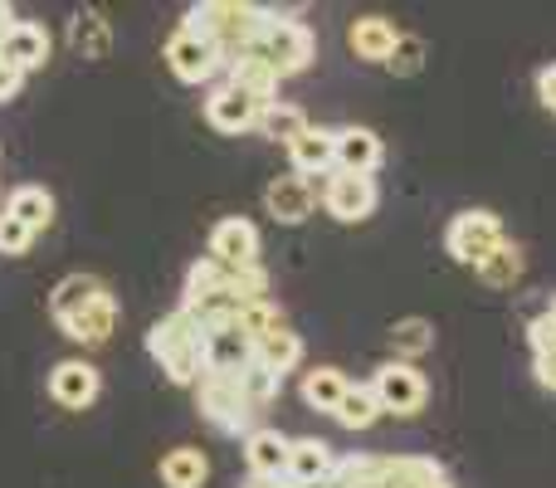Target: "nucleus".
<instances>
[{"mask_svg": "<svg viewBox=\"0 0 556 488\" xmlns=\"http://www.w3.org/2000/svg\"><path fill=\"white\" fill-rule=\"evenodd\" d=\"M147 352L156 356V366H162L176 386H195L205 376V333L195 327V317L186 313V308H176L162 323H152Z\"/></svg>", "mask_w": 556, "mask_h": 488, "instance_id": "f257e3e1", "label": "nucleus"}, {"mask_svg": "<svg viewBox=\"0 0 556 488\" xmlns=\"http://www.w3.org/2000/svg\"><path fill=\"white\" fill-rule=\"evenodd\" d=\"M264 15H269L264 5H244V0H201V5L186 10V25L211 39L225 59H235L260 39Z\"/></svg>", "mask_w": 556, "mask_h": 488, "instance_id": "f03ea898", "label": "nucleus"}, {"mask_svg": "<svg viewBox=\"0 0 556 488\" xmlns=\"http://www.w3.org/2000/svg\"><path fill=\"white\" fill-rule=\"evenodd\" d=\"M250 49H254L260 59H269V64L278 68V78H293V74H303V68L313 64L317 39H313V29H307L303 20L278 15V10H269V15H264L260 39H254Z\"/></svg>", "mask_w": 556, "mask_h": 488, "instance_id": "7ed1b4c3", "label": "nucleus"}, {"mask_svg": "<svg viewBox=\"0 0 556 488\" xmlns=\"http://www.w3.org/2000/svg\"><path fill=\"white\" fill-rule=\"evenodd\" d=\"M195 396H201V415L215 425L220 435H250L254 430V405L244 401L240 391V372H205L195 381Z\"/></svg>", "mask_w": 556, "mask_h": 488, "instance_id": "20e7f679", "label": "nucleus"}, {"mask_svg": "<svg viewBox=\"0 0 556 488\" xmlns=\"http://www.w3.org/2000/svg\"><path fill=\"white\" fill-rule=\"evenodd\" d=\"M503 240H508V235H503V221L493 211H459L450 221V230H444V249L469 268H479Z\"/></svg>", "mask_w": 556, "mask_h": 488, "instance_id": "39448f33", "label": "nucleus"}, {"mask_svg": "<svg viewBox=\"0 0 556 488\" xmlns=\"http://www.w3.org/2000/svg\"><path fill=\"white\" fill-rule=\"evenodd\" d=\"M371 391L381 401V415H420L425 401H430V381L410 362H386L371 376Z\"/></svg>", "mask_w": 556, "mask_h": 488, "instance_id": "423d86ee", "label": "nucleus"}, {"mask_svg": "<svg viewBox=\"0 0 556 488\" xmlns=\"http://www.w3.org/2000/svg\"><path fill=\"white\" fill-rule=\"evenodd\" d=\"M166 64L181 84H205V78H215V68H225V54L205 35H195L191 25H181L166 39Z\"/></svg>", "mask_w": 556, "mask_h": 488, "instance_id": "0eeeda50", "label": "nucleus"}, {"mask_svg": "<svg viewBox=\"0 0 556 488\" xmlns=\"http://www.w3.org/2000/svg\"><path fill=\"white\" fill-rule=\"evenodd\" d=\"M376 182L371 176H352V172H332L327 176V186H323V211L332 215V221H342V225H356V221H366V215L376 211Z\"/></svg>", "mask_w": 556, "mask_h": 488, "instance_id": "6e6552de", "label": "nucleus"}, {"mask_svg": "<svg viewBox=\"0 0 556 488\" xmlns=\"http://www.w3.org/2000/svg\"><path fill=\"white\" fill-rule=\"evenodd\" d=\"M260 113H264V103H254L250 93H240V88H230V84L205 98V123L225 137H240V133H250V127H260Z\"/></svg>", "mask_w": 556, "mask_h": 488, "instance_id": "1a4fd4ad", "label": "nucleus"}, {"mask_svg": "<svg viewBox=\"0 0 556 488\" xmlns=\"http://www.w3.org/2000/svg\"><path fill=\"white\" fill-rule=\"evenodd\" d=\"M98 391H103V376L88 362H59L54 372H49V396H54L64 411H88V405L98 401Z\"/></svg>", "mask_w": 556, "mask_h": 488, "instance_id": "9d476101", "label": "nucleus"}, {"mask_svg": "<svg viewBox=\"0 0 556 488\" xmlns=\"http://www.w3.org/2000/svg\"><path fill=\"white\" fill-rule=\"evenodd\" d=\"M337 470V454L327 440H313V435H303V440H288V470L283 479L303 484V488H323L327 479H332Z\"/></svg>", "mask_w": 556, "mask_h": 488, "instance_id": "9b49d317", "label": "nucleus"}, {"mask_svg": "<svg viewBox=\"0 0 556 488\" xmlns=\"http://www.w3.org/2000/svg\"><path fill=\"white\" fill-rule=\"evenodd\" d=\"M49 49H54V39H49V29L35 25V20H15V25L5 29V39H0V59H5V64H15L20 74L45 68L49 64Z\"/></svg>", "mask_w": 556, "mask_h": 488, "instance_id": "f8f14e48", "label": "nucleus"}, {"mask_svg": "<svg viewBox=\"0 0 556 488\" xmlns=\"http://www.w3.org/2000/svg\"><path fill=\"white\" fill-rule=\"evenodd\" d=\"M395 39H401V25L386 15H356L352 25H346V49H352L362 64H386Z\"/></svg>", "mask_w": 556, "mask_h": 488, "instance_id": "ddd939ff", "label": "nucleus"}, {"mask_svg": "<svg viewBox=\"0 0 556 488\" xmlns=\"http://www.w3.org/2000/svg\"><path fill=\"white\" fill-rule=\"evenodd\" d=\"M225 74H230V88H240V93H250L254 103H278V68L269 64V59H260L254 49H244V54H235V59H225Z\"/></svg>", "mask_w": 556, "mask_h": 488, "instance_id": "4468645a", "label": "nucleus"}, {"mask_svg": "<svg viewBox=\"0 0 556 488\" xmlns=\"http://www.w3.org/2000/svg\"><path fill=\"white\" fill-rule=\"evenodd\" d=\"M211 259H220V264H230V268L260 264V230H254V221L230 215V221L215 225L211 230Z\"/></svg>", "mask_w": 556, "mask_h": 488, "instance_id": "2eb2a0df", "label": "nucleus"}, {"mask_svg": "<svg viewBox=\"0 0 556 488\" xmlns=\"http://www.w3.org/2000/svg\"><path fill=\"white\" fill-rule=\"evenodd\" d=\"M117 313H123V308H117V298L103 288L93 303L78 308V313L64 317L59 327H64V337H74V342H84V347H103L108 337H113V327H117Z\"/></svg>", "mask_w": 556, "mask_h": 488, "instance_id": "dca6fc26", "label": "nucleus"}, {"mask_svg": "<svg viewBox=\"0 0 556 488\" xmlns=\"http://www.w3.org/2000/svg\"><path fill=\"white\" fill-rule=\"evenodd\" d=\"M313 205H317V196L307 176H278V182H269V191H264V211L278 225H303L313 215Z\"/></svg>", "mask_w": 556, "mask_h": 488, "instance_id": "f3484780", "label": "nucleus"}, {"mask_svg": "<svg viewBox=\"0 0 556 488\" xmlns=\"http://www.w3.org/2000/svg\"><path fill=\"white\" fill-rule=\"evenodd\" d=\"M293 157V176H332L337 172V127H313L288 147Z\"/></svg>", "mask_w": 556, "mask_h": 488, "instance_id": "a211bd4d", "label": "nucleus"}, {"mask_svg": "<svg viewBox=\"0 0 556 488\" xmlns=\"http://www.w3.org/2000/svg\"><path fill=\"white\" fill-rule=\"evenodd\" d=\"M386 162V147L371 127H337V172L371 176Z\"/></svg>", "mask_w": 556, "mask_h": 488, "instance_id": "6ab92c4d", "label": "nucleus"}, {"mask_svg": "<svg viewBox=\"0 0 556 488\" xmlns=\"http://www.w3.org/2000/svg\"><path fill=\"white\" fill-rule=\"evenodd\" d=\"M244 460H250L254 479H283V470H288V435L269 430V425H254V430L244 435Z\"/></svg>", "mask_w": 556, "mask_h": 488, "instance_id": "aec40b11", "label": "nucleus"}, {"mask_svg": "<svg viewBox=\"0 0 556 488\" xmlns=\"http://www.w3.org/2000/svg\"><path fill=\"white\" fill-rule=\"evenodd\" d=\"M211 479V460L195 445H176L172 454H162V484L166 488H205Z\"/></svg>", "mask_w": 556, "mask_h": 488, "instance_id": "412c9836", "label": "nucleus"}, {"mask_svg": "<svg viewBox=\"0 0 556 488\" xmlns=\"http://www.w3.org/2000/svg\"><path fill=\"white\" fill-rule=\"evenodd\" d=\"M5 215H15L29 235H39V230H49V221H54V196H49L45 186H15L5 201Z\"/></svg>", "mask_w": 556, "mask_h": 488, "instance_id": "4be33fe9", "label": "nucleus"}, {"mask_svg": "<svg viewBox=\"0 0 556 488\" xmlns=\"http://www.w3.org/2000/svg\"><path fill=\"white\" fill-rule=\"evenodd\" d=\"M103 278H93V274H68V278H59L54 284V293H49V313H54V323H64V317H74L78 308H88L98 293H103Z\"/></svg>", "mask_w": 556, "mask_h": 488, "instance_id": "5701e85b", "label": "nucleus"}, {"mask_svg": "<svg viewBox=\"0 0 556 488\" xmlns=\"http://www.w3.org/2000/svg\"><path fill=\"white\" fill-rule=\"evenodd\" d=\"M250 362L269 366L274 376L293 372V366L303 362V337H298V333H288V327H278V333H269V337H264V342H254V347H250Z\"/></svg>", "mask_w": 556, "mask_h": 488, "instance_id": "b1692460", "label": "nucleus"}, {"mask_svg": "<svg viewBox=\"0 0 556 488\" xmlns=\"http://www.w3.org/2000/svg\"><path fill=\"white\" fill-rule=\"evenodd\" d=\"M68 45L84 59H103L108 49H113V25H108L98 10H78V15L68 20Z\"/></svg>", "mask_w": 556, "mask_h": 488, "instance_id": "393cba45", "label": "nucleus"}, {"mask_svg": "<svg viewBox=\"0 0 556 488\" xmlns=\"http://www.w3.org/2000/svg\"><path fill=\"white\" fill-rule=\"evenodd\" d=\"M346 386L352 381H346L337 366H313V372H303V401L313 405V411H323V415H337Z\"/></svg>", "mask_w": 556, "mask_h": 488, "instance_id": "a878e982", "label": "nucleus"}, {"mask_svg": "<svg viewBox=\"0 0 556 488\" xmlns=\"http://www.w3.org/2000/svg\"><path fill=\"white\" fill-rule=\"evenodd\" d=\"M230 327L254 347V342H264V337L278 333V327H288V323H283V308H278L274 298H254V303H244L240 313H235Z\"/></svg>", "mask_w": 556, "mask_h": 488, "instance_id": "bb28decb", "label": "nucleus"}, {"mask_svg": "<svg viewBox=\"0 0 556 488\" xmlns=\"http://www.w3.org/2000/svg\"><path fill=\"white\" fill-rule=\"evenodd\" d=\"M386 337H391L395 362H410L415 366V356H425L434 347V323H430V317H401V323H395Z\"/></svg>", "mask_w": 556, "mask_h": 488, "instance_id": "cd10ccee", "label": "nucleus"}, {"mask_svg": "<svg viewBox=\"0 0 556 488\" xmlns=\"http://www.w3.org/2000/svg\"><path fill=\"white\" fill-rule=\"evenodd\" d=\"M376 421H381V401H376L371 381H366V386H346L342 405H337V425H346V430H371Z\"/></svg>", "mask_w": 556, "mask_h": 488, "instance_id": "c85d7f7f", "label": "nucleus"}, {"mask_svg": "<svg viewBox=\"0 0 556 488\" xmlns=\"http://www.w3.org/2000/svg\"><path fill=\"white\" fill-rule=\"evenodd\" d=\"M260 133L269 137V142L293 147L298 137L307 133V117H303V108H293V103H269V108L260 113Z\"/></svg>", "mask_w": 556, "mask_h": 488, "instance_id": "c756f323", "label": "nucleus"}, {"mask_svg": "<svg viewBox=\"0 0 556 488\" xmlns=\"http://www.w3.org/2000/svg\"><path fill=\"white\" fill-rule=\"evenodd\" d=\"M225 278H230V264H220V259H195L191 264V274H186V293H181V303H201V298H211V293H230L225 288Z\"/></svg>", "mask_w": 556, "mask_h": 488, "instance_id": "7c9ffc66", "label": "nucleus"}, {"mask_svg": "<svg viewBox=\"0 0 556 488\" xmlns=\"http://www.w3.org/2000/svg\"><path fill=\"white\" fill-rule=\"evenodd\" d=\"M522 268H528V264H522V249L513 245V240H503V245L479 264V278H483L489 288H513V284L522 278Z\"/></svg>", "mask_w": 556, "mask_h": 488, "instance_id": "2f4dec72", "label": "nucleus"}, {"mask_svg": "<svg viewBox=\"0 0 556 488\" xmlns=\"http://www.w3.org/2000/svg\"><path fill=\"white\" fill-rule=\"evenodd\" d=\"M240 391H244V401H250L254 411H264V405L283 391V376H274L269 366H260V362H244L240 366Z\"/></svg>", "mask_w": 556, "mask_h": 488, "instance_id": "473e14b6", "label": "nucleus"}, {"mask_svg": "<svg viewBox=\"0 0 556 488\" xmlns=\"http://www.w3.org/2000/svg\"><path fill=\"white\" fill-rule=\"evenodd\" d=\"M425 59H430L425 39H420V35H405V29H401V39H395V49H391V59H386V68H391L395 78H415V74L425 68Z\"/></svg>", "mask_w": 556, "mask_h": 488, "instance_id": "72a5a7b5", "label": "nucleus"}, {"mask_svg": "<svg viewBox=\"0 0 556 488\" xmlns=\"http://www.w3.org/2000/svg\"><path fill=\"white\" fill-rule=\"evenodd\" d=\"M528 337H532V352L538 356H556V308H542V313L532 317Z\"/></svg>", "mask_w": 556, "mask_h": 488, "instance_id": "f704fd0d", "label": "nucleus"}, {"mask_svg": "<svg viewBox=\"0 0 556 488\" xmlns=\"http://www.w3.org/2000/svg\"><path fill=\"white\" fill-rule=\"evenodd\" d=\"M29 245H35V235H29L15 215L0 211V254H29Z\"/></svg>", "mask_w": 556, "mask_h": 488, "instance_id": "c9c22d12", "label": "nucleus"}, {"mask_svg": "<svg viewBox=\"0 0 556 488\" xmlns=\"http://www.w3.org/2000/svg\"><path fill=\"white\" fill-rule=\"evenodd\" d=\"M538 98H542V108H547V113L556 117V64H547L538 74Z\"/></svg>", "mask_w": 556, "mask_h": 488, "instance_id": "e433bc0d", "label": "nucleus"}, {"mask_svg": "<svg viewBox=\"0 0 556 488\" xmlns=\"http://www.w3.org/2000/svg\"><path fill=\"white\" fill-rule=\"evenodd\" d=\"M20 84H25V74H20L15 64H5V59H0V103H10V98L20 93Z\"/></svg>", "mask_w": 556, "mask_h": 488, "instance_id": "4c0bfd02", "label": "nucleus"}, {"mask_svg": "<svg viewBox=\"0 0 556 488\" xmlns=\"http://www.w3.org/2000/svg\"><path fill=\"white\" fill-rule=\"evenodd\" d=\"M538 381L556 396V356H538Z\"/></svg>", "mask_w": 556, "mask_h": 488, "instance_id": "58836bf2", "label": "nucleus"}, {"mask_svg": "<svg viewBox=\"0 0 556 488\" xmlns=\"http://www.w3.org/2000/svg\"><path fill=\"white\" fill-rule=\"evenodd\" d=\"M244 488H303V484H293V479H250Z\"/></svg>", "mask_w": 556, "mask_h": 488, "instance_id": "ea45409f", "label": "nucleus"}, {"mask_svg": "<svg viewBox=\"0 0 556 488\" xmlns=\"http://www.w3.org/2000/svg\"><path fill=\"white\" fill-rule=\"evenodd\" d=\"M10 25H15V10H10L5 0H0V39H5V29H10Z\"/></svg>", "mask_w": 556, "mask_h": 488, "instance_id": "a19ab883", "label": "nucleus"}, {"mask_svg": "<svg viewBox=\"0 0 556 488\" xmlns=\"http://www.w3.org/2000/svg\"><path fill=\"white\" fill-rule=\"evenodd\" d=\"M552 308H556V303H552Z\"/></svg>", "mask_w": 556, "mask_h": 488, "instance_id": "79ce46f5", "label": "nucleus"}]
</instances>
